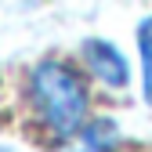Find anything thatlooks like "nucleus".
Here are the masks:
<instances>
[{"mask_svg": "<svg viewBox=\"0 0 152 152\" xmlns=\"http://www.w3.org/2000/svg\"><path fill=\"white\" fill-rule=\"evenodd\" d=\"M33 105L40 112L44 127L54 138H76L87 127V87L58 62H44L33 69Z\"/></svg>", "mask_w": 152, "mask_h": 152, "instance_id": "nucleus-1", "label": "nucleus"}, {"mask_svg": "<svg viewBox=\"0 0 152 152\" xmlns=\"http://www.w3.org/2000/svg\"><path fill=\"white\" fill-rule=\"evenodd\" d=\"M83 62H87V69L98 76V80L105 83V87H127V62H123V54L112 47V44H105V40H87L83 44Z\"/></svg>", "mask_w": 152, "mask_h": 152, "instance_id": "nucleus-2", "label": "nucleus"}, {"mask_svg": "<svg viewBox=\"0 0 152 152\" xmlns=\"http://www.w3.org/2000/svg\"><path fill=\"white\" fill-rule=\"evenodd\" d=\"M116 141H120V127L112 123V120H91V123L80 130L76 145L58 148V152H112Z\"/></svg>", "mask_w": 152, "mask_h": 152, "instance_id": "nucleus-3", "label": "nucleus"}, {"mask_svg": "<svg viewBox=\"0 0 152 152\" xmlns=\"http://www.w3.org/2000/svg\"><path fill=\"white\" fill-rule=\"evenodd\" d=\"M138 47H141V91L145 102L152 105V18H145L138 29Z\"/></svg>", "mask_w": 152, "mask_h": 152, "instance_id": "nucleus-4", "label": "nucleus"}, {"mask_svg": "<svg viewBox=\"0 0 152 152\" xmlns=\"http://www.w3.org/2000/svg\"><path fill=\"white\" fill-rule=\"evenodd\" d=\"M0 152H4V148H0Z\"/></svg>", "mask_w": 152, "mask_h": 152, "instance_id": "nucleus-5", "label": "nucleus"}]
</instances>
